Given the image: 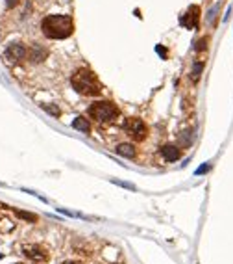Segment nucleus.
Returning a JSON list of instances; mask_svg holds the SVG:
<instances>
[{"instance_id":"obj_1","label":"nucleus","mask_w":233,"mask_h":264,"mask_svg":"<svg viewBox=\"0 0 233 264\" xmlns=\"http://www.w3.org/2000/svg\"><path fill=\"white\" fill-rule=\"evenodd\" d=\"M70 84L83 97H97L102 93V84L91 69H78L70 77Z\"/></svg>"},{"instance_id":"obj_2","label":"nucleus","mask_w":233,"mask_h":264,"mask_svg":"<svg viewBox=\"0 0 233 264\" xmlns=\"http://www.w3.org/2000/svg\"><path fill=\"white\" fill-rule=\"evenodd\" d=\"M43 34L50 39H65L74 30V23L68 15H48L41 24Z\"/></svg>"},{"instance_id":"obj_3","label":"nucleus","mask_w":233,"mask_h":264,"mask_svg":"<svg viewBox=\"0 0 233 264\" xmlns=\"http://www.w3.org/2000/svg\"><path fill=\"white\" fill-rule=\"evenodd\" d=\"M89 116L100 123H111L119 116V108L111 101H97L91 104Z\"/></svg>"},{"instance_id":"obj_4","label":"nucleus","mask_w":233,"mask_h":264,"mask_svg":"<svg viewBox=\"0 0 233 264\" xmlns=\"http://www.w3.org/2000/svg\"><path fill=\"white\" fill-rule=\"evenodd\" d=\"M122 129L133 141H143L148 136V127L141 117H128L122 125Z\"/></svg>"},{"instance_id":"obj_5","label":"nucleus","mask_w":233,"mask_h":264,"mask_svg":"<svg viewBox=\"0 0 233 264\" xmlns=\"http://www.w3.org/2000/svg\"><path fill=\"white\" fill-rule=\"evenodd\" d=\"M23 253L28 257V259L35 261V263H46V261L50 259L48 249H46L45 246H41V244H30V246H26Z\"/></svg>"},{"instance_id":"obj_6","label":"nucleus","mask_w":233,"mask_h":264,"mask_svg":"<svg viewBox=\"0 0 233 264\" xmlns=\"http://www.w3.org/2000/svg\"><path fill=\"white\" fill-rule=\"evenodd\" d=\"M6 58L13 63L23 62V60L28 58V50H26V47L21 45V43H11V45L8 47V50H6Z\"/></svg>"},{"instance_id":"obj_7","label":"nucleus","mask_w":233,"mask_h":264,"mask_svg":"<svg viewBox=\"0 0 233 264\" xmlns=\"http://www.w3.org/2000/svg\"><path fill=\"white\" fill-rule=\"evenodd\" d=\"M161 155H163V158H165L166 162H176V160L181 156V151L178 145L168 143V145H165V147L161 149Z\"/></svg>"},{"instance_id":"obj_8","label":"nucleus","mask_w":233,"mask_h":264,"mask_svg":"<svg viewBox=\"0 0 233 264\" xmlns=\"http://www.w3.org/2000/svg\"><path fill=\"white\" fill-rule=\"evenodd\" d=\"M198 17H200V13H198V8H196V6H193V8H189V11L185 13L183 24H185V26H189V28H195L196 24H198Z\"/></svg>"},{"instance_id":"obj_9","label":"nucleus","mask_w":233,"mask_h":264,"mask_svg":"<svg viewBox=\"0 0 233 264\" xmlns=\"http://www.w3.org/2000/svg\"><path fill=\"white\" fill-rule=\"evenodd\" d=\"M115 151H117V155L124 156V158H133L135 156V147L132 143H119L115 147Z\"/></svg>"},{"instance_id":"obj_10","label":"nucleus","mask_w":233,"mask_h":264,"mask_svg":"<svg viewBox=\"0 0 233 264\" xmlns=\"http://www.w3.org/2000/svg\"><path fill=\"white\" fill-rule=\"evenodd\" d=\"M72 127H74L76 131L83 132V134H87V132L91 131V125H89V121H87L85 117H76L74 121H72Z\"/></svg>"},{"instance_id":"obj_11","label":"nucleus","mask_w":233,"mask_h":264,"mask_svg":"<svg viewBox=\"0 0 233 264\" xmlns=\"http://www.w3.org/2000/svg\"><path fill=\"white\" fill-rule=\"evenodd\" d=\"M45 54H46V52L41 47H39V45H33V47H32V50H28V58H30L32 62H41V60L45 58Z\"/></svg>"},{"instance_id":"obj_12","label":"nucleus","mask_w":233,"mask_h":264,"mask_svg":"<svg viewBox=\"0 0 233 264\" xmlns=\"http://www.w3.org/2000/svg\"><path fill=\"white\" fill-rule=\"evenodd\" d=\"M191 143H193L191 131H183L180 134V138H178V147H191Z\"/></svg>"},{"instance_id":"obj_13","label":"nucleus","mask_w":233,"mask_h":264,"mask_svg":"<svg viewBox=\"0 0 233 264\" xmlns=\"http://www.w3.org/2000/svg\"><path fill=\"white\" fill-rule=\"evenodd\" d=\"M43 108H45L46 112L50 114V116H54V117H58V116H60V108H58L56 104H43Z\"/></svg>"},{"instance_id":"obj_14","label":"nucleus","mask_w":233,"mask_h":264,"mask_svg":"<svg viewBox=\"0 0 233 264\" xmlns=\"http://www.w3.org/2000/svg\"><path fill=\"white\" fill-rule=\"evenodd\" d=\"M200 71H202V63H196L195 69H193V78H195V80L200 78Z\"/></svg>"},{"instance_id":"obj_15","label":"nucleus","mask_w":233,"mask_h":264,"mask_svg":"<svg viewBox=\"0 0 233 264\" xmlns=\"http://www.w3.org/2000/svg\"><path fill=\"white\" fill-rule=\"evenodd\" d=\"M17 214H19V216H21V218H26V220H32V221H35V220H37V218H35V216H32V214H26V212H17Z\"/></svg>"},{"instance_id":"obj_16","label":"nucleus","mask_w":233,"mask_h":264,"mask_svg":"<svg viewBox=\"0 0 233 264\" xmlns=\"http://www.w3.org/2000/svg\"><path fill=\"white\" fill-rule=\"evenodd\" d=\"M17 2H19V0H8V8H13Z\"/></svg>"},{"instance_id":"obj_17","label":"nucleus","mask_w":233,"mask_h":264,"mask_svg":"<svg viewBox=\"0 0 233 264\" xmlns=\"http://www.w3.org/2000/svg\"><path fill=\"white\" fill-rule=\"evenodd\" d=\"M65 264H80V263H65Z\"/></svg>"}]
</instances>
